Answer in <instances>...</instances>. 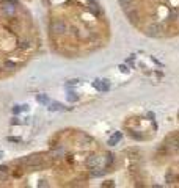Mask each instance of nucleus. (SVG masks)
<instances>
[{"label": "nucleus", "mask_w": 179, "mask_h": 188, "mask_svg": "<svg viewBox=\"0 0 179 188\" xmlns=\"http://www.w3.org/2000/svg\"><path fill=\"white\" fill-rule=\"evenodd\" d=\"M21 111H22V107H14V108H13V113H14V115H18V113H21Z\"/></svg>", "instance_id": "obj_17"}, {"label": "nucleus", "mask_w": 179, "mask_h": 188, "mask_svg": "<svg viewBox=\"0 0 179 188\" xmlns=\"http://www.w3.org/2000/svg\"><path fill=\"white\" fill-rule=\"evenodd\" d=\"M112 165H113V154H107V155H105V163H104V168H105V169H109Z\"/></svg>", "instance_id": "obj_10"}, {"label": "nucleus", "mask_w": 179, "mask_h": 188, "mask_svg": "<svg viewBox=\"0 0 179 188\" xmlns=\"http://www.w3.org/2000/svg\"><path fill=\"white\" fill-rule=\"evenodd\" d=\"M36 101H38L39 104H44V105L49 104V97L44 96V94H38V96H36Z\"/></svg>", "instance_id": "obj_11"}, {"label": "nucleus", "mask_w": 179, "mask_h": 188, "mask_svg": "<svg viewBox=\"0 0 179 188\" xmlns=\"http://www.w3.org/2000/svg\"><path fill=\"white\" fill-rule=\"evenodd\" d=\"M93 86H95L98 91H107V89H109L107 80H96V82H93Z\"/></svg>", "instance_id": "obj_7"}, {"label": "nucleus", "mask_w": 179, "mask_h": 188, "mask_svg": "<svg viewBox=\"0 0 179 188\" xmlns=\"http://www.w3.org/2000/svg\"><path fill=\"white\" fill-rule=\"evenodd\" d=\"M19 163H22V165H27V166H30V168L38 169V168H41V166H43V158H41L39 155H28V157L21 158V160H19Z\"/></svg>", "instance_id": "obj_2"}, {"label": "nucleus", "mask_w": 179, "mask_h": 188, "mask_svg": "<svg viewBox=\"0 0 179 188\" xmlns=\"http://www.w3.org/2000/svg\"><path fill=\"white\" fill-rule=\"evenodd\" d=\"M99 163H101V157H98V155H90L86 160V166H90V168H98Z\"/></svg>", "instance_id": "obj_6"}, {"label": "nucleus", "mask_w": 179, "mask_h": 188, "mask_svg": "<svg viewBox=\"0 0 179 188\" xmlns=\"http://www.w3.org/2000/svg\"><path fill=\"white\" fill-rule=\"evenodd\" d=\"M50 32L55 35H63L66 32V24L63 21H52L50 22Z\"/></svg>", "instance_id": "obj_3"}, {"label": "nucleus", "mask_w": 179, "mask_h": 188, "mask_svg": "<svg viewBox=\"0 0 179 188\" xmlns=\"http://www.w3.org/2000/svg\"><path fill=\"white\" fill-rule=\"evenodd\" d=\"M49 110L50 111H64L66 107L60 102H52V104H49Z\"/></svg>", "instance_id": "obj_9"}, {"label": "nucleus", "mask_w": 179, "mask_h": 188, "mask_svg": "<svg viewBox=\"0 0 179 188\" xmlns=\"http://www.w3.org/2000/svg\"><path fill=\"white\" fill-rule=\"evenodd\" d=\"M160 33H162V25H160V24H151V25H148V28H146V35H149V36H152V38L160 36Z\"/></svg>", "instance_id": "obj_4"}, {"label": "nucleus", "mask_w": 179, "mask_h": 188, "mask_svg": "<svg viewBox=\"0 0 179 188\" xmlns=\"http://www.w3.org/2000/svg\"><path fill=\"white\" fill-rule=\"evenodd\" d=\"M2 11L5 16H13L16 13V2H8L2 7Z\"/></svg>", "instance_id": "obj_5"}, {"label": "nucleus", "mask_w": 179, "mask_h": 188, "mask_svg": "<svg viewBox=\"0 0 179 188\" xmlns=\"http://www.w3.org/2000/svg\"><path fill=\"white\" fill-rule=\"evenodd\" d=\"M8 141H11V143H21V138H13V136H10Z\"/></svg>", "instance_id": "obj_18"}, {"label": "nucleus", "mask_w": 179, "mask_h": 188, "mask_svg": "<svg viewBox=\"0 0 179 188\" xmlns=\"http://www.w3.org/2000/svg\"><path fill=\"white\" fill-rule=\"evenodd\" d=\"M179 149V133H171L165 138L163 144L160 146L159 152L162 154H171V152H176Z\"/></svg>", "instance_id": "obj_1"}, {"label": "nucleus", "mask_w": 179, "mask_h": 188, "mask_svg": "<svg viewBox=\"0 0 179 188\" xmlns=\"http://www.w3.org/2000/svg\"><path fill=\"white\" fill-rule=\"evenodd\" d=\"M121 140H123V133H121V132H115V133L109 138V144H110V146H115V144L120 143Z\"/></svg>", "instance_id": "obj_8"}, {"label": "nucleus", "mask_w": 179, "mask_h": 188, "mask_svg": "<svg viewBox=\"0 0 179 188\" xmlns=\"http://www.w3.org/2000/svg\"><path fill=\"white\" fill-rule=\"evenodd\" d=\"M0 157H2V152H0Z\"/></svg>", "instance_id": "obj_21"}, {"label": "nucleus", "mask_w": 179, "mask_h": 188, "mask_svg": "<svg viewBox=\"0 0 179 188\" xmlns=\"http://www.w3.org/2000/svg\"><path fill=\"white\" fill-rule=\"evenodd\" d=\"M0 171H8V166H5V165H2V166H0Z\"/></svg>", "instance_id": "obj_19"}, {"label": "nucleus", "mask_w": 179, "mask_h": 188, "mask_svg": "<svg viewBox=\"0 0 179 188\" xmlns=\"http://www.w3.org/2000/svg\"><path fill=\"white\" fill-rule=\"evenodd\" d=\"M8 179V171H0V180H7Z\"/></svg>", "instance_id": "obj_15"}, {"label": "nucleus", "mask_w": 179, "mask_h": 188, "mask_svg": "<svg viewBox=\"0 0 179 188\" xmlns=\"http://www.w3.org/2000/svg\"><path fill=\"white\" fill-rule=\"evenodd\" d=\"M3 67H5V69H8V71H13V69H16V63H13V61L7 60V61L3 63Z\"/></svg>", "instance_id": "obj_12"}, {"label": "nucleus", "mask_w": 179, "mask_h": 188, "mask_svg": "<svg viewBox=\"0 0 179 188\" xmlns=\"http://www.w3.org/2000/svg\"><path fill=\"white\" fill-rule=\"evenodd\" d=\"M68 101H69V102H77V101H79V96H77L75 92L71 91V92L68 94Z\"/></svg>", "instance_id": "obj_13"}, {"label": "nucleus", "mask_w": 179, "mask_h": 188, "mask_svg": "<svg viewBox=\"0 0 179 188\" xmlns=\"http://www.w3.org/2000/svg\"><path fill=\"white\" fill-rule=\"evenodd\" d=\"M39 186H47V183H46V180H41V183H39Z\"/></svg>", "instance_id": "obj_20"}, {"label": "nucleus", "mask_w": 179, "mask_h": 188, "mask_svg": "<svg viewBox=\"0 0 179 188\" xmlns=\"http://www.w3.org/2000/svg\"><path fill=\"white\" fill-rule=\"evenodd\" d=\"M19 47H21V49H28V47H30V42H28V41H22V42L19 44Z\"/></svg>", "instance_id": "obj_16"}, {"label": "nucleus", "mask_w": 179, "mask_h": 188, "mask_svg": "<svg viewBox=\"0 0 179 188\" xmlns=\"http://www.w3.org/2000/svg\"><path fill=\"white\" fill-rule=\"evenodd\" d=\"M0 2H2V0H0Z\"/></svg>", "instance_id": "obj_22"}, {"label": "nucleus", "mask_w": 179, "mask_h": 188, "mask_svg": "<svg viewBox=\"0 0 179 188\" xmlns=\"http://www.w3.org/2000/svg\"><path fill=\"white\" fill-rule=\"evenodd\" d=\"M118 2H120V5H121V7L126 10V8H129V5L134 2V0H118Z\"/></svg>", "instance_id": "obj_14"}]
</instances>
